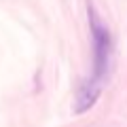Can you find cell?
<instances>
[{
  "mask_svg": "<svg viewBox=\"0 0 127 127\" xmlns=\"http://www.w3.org/2000/svg\"><path fill=\"white\" fill-rule=\"evenodd\" d=\"M89 15V30H91V47H93V74L91 78L102 83L110 70V57H112V36L102 17L95 13V9L87 11Z\"/></svg>",
  "mask_w": 127,
  "mask_h": 127,
  "instance_id": "6da1fadb",
  "label": "cell"
},
{
  "mask_svg": "<svg viewBox=\"0 0 127 127\" xmlns=\"http://www.w3.org/2000/svg\"><path fill=\"white\" fill-rule=\"evenodd\" d=\"M102 91V83L93 81V78H85L76 89V100H74V112L76 114H85L95 106L97 97Z\"/></svg>",
  "mask_w": 127,
  "mask_h": 127,
  "instance_id": "7a4b0ae2",
  "label": "cell"
}]
</instances>
